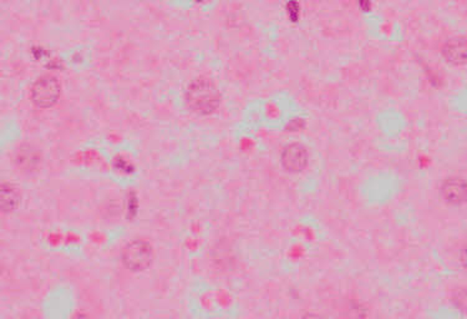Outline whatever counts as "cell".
Returning a JSON list of instances; mask_svg holds the SVG:
<instances>
[{
	"label": "cell",
	"mask_w": 467,
	"mask_h": 319,
	"mask_svg": "<svg viewBox=\"0 0 467 319\" xmlns=\"http://www.w3.org/2000/svg\"><path fill=\"white\" fill-rule=\"evenodd\" d=\"M222 102L220 89L213 80L199 76L189 83L184 90V102L192 112L210 115L220 107Z\"/></svg>",
	"instance_id": "cell-1"
},
{
	"label": "cell",
	"mask_w": 467,
	"mask_h": 319,
	"mask_svg": "<svg viewBox=\"0 0 467 319\" xmlns=\"http://www.w3.org/2000/svg\"><path fill=\"white\" fill-rule=\"evenodd\" d=\"M121 260L129 271H145L153 261V246L145 239H132L122 248Z\"/></svg>",
	"instance_id": "cell-2"
},
{
	"label": "cell",
	"mask_w": 467,
	"mask_h": 319,
	"mask_svg": "<svg viewBox=\"0 0 467 319\" xmlns=\"http://www.w3.org/2000/svg\"><path fill=\"white\" fill-rule=\"evenodd\" d=\"M61 95V81L54 74H42L32 83L30 97L40 109L52 107Z\"/></svg>",
	"instance_id": "cell-3"
},
{
	"label": "cell",
	"mask_w": 467,
	"mask_h": 319,
	"mask_svg": "<svg viewBox=\"0 0 467 319\" xmlns=\"http://www.w3.org/2000/svg\"><path fill=\"white\" fill-rule=\"evenodd\" d=\"M280 162L288 172L292 174L302 172L309 164V150L300 141H294L285 145L280 154Z\"/></svg>",
	"instance_id": "cell-4"
},
{
	"label": "cell",
	"mask_w": 467,
	"mask_h": 319,
	"mask_svg": "<svg viewBox=\"0 0 467 319\" xmlns=\"http://www.w3.org/2000/svg\"><path fill=\"white\" fill-rule=\"evenodd\" d=\"M440 193L449 205H461L466 200V180L461 176H449L441 183Z\"/></svg>",
	"instance_id": "cell-5"
},
{
	"label": "cell",
	"mask_w": 467,
	"mask_h": 319,
	"mask_svg": "<svg viewBox=\"0 0 467 319\" xmlns=\"http://www.w3.org/2000/svg\"><path fill=\"white\" fill-rule=\"evenodd\" d=\"M442 55L451 64H465L466 63V37L456 35V37L447 39L442 47Z\"/></svg>",
	"instance_id": "cell-6"
},
{
	"label": "cell",
	"mask_w": 467,
	"mask_h": 319,
	"mask_svg": "<svg viewBox=\"0 0 467 319\" xmlns=\"http://www.w3.org/2000/svg\"><path fill=\"white\" fill-rule=\"evenodd\" d=\"M16 160V165L19 166L20 170L29 172V171H34L37 169L42 160V156H40V152L32 145L23 144L18 149Z\"/></svg>",
	"instance_id": "cell-7"
},
{
	"label": "cell",
	"mask_w": 467,
	"mask_h": 319,
	"mask_svg": "<svg viewBox=\"0 0 467 319\" xmlns=\"http://www.w3.org/2000/svg\"><path fill=\"white\" fill-rule=\"evenodd\" d=\"M21 200L20 188L11 183V182H3L1 183V208L4 212L14 211Z\"/></svg>",
	"instance_id": "cell-8"
},
{
	"label": "cell",
	"mask_w": 467,
	"mask_h": 319,
	"mask_svg": "<svg viewBox=\"0 0 467 319\" xmlns=\"http://www.w3.org/2000/svg\"><path fill=\"white\" fill-rule=\"evenodd\" d=\"M302 319H326L323 318L321 315H319V314H315V313H308L305 314V317Z\"/></svg>",
	"instance_id": "cell-9"
}]
</instances>
